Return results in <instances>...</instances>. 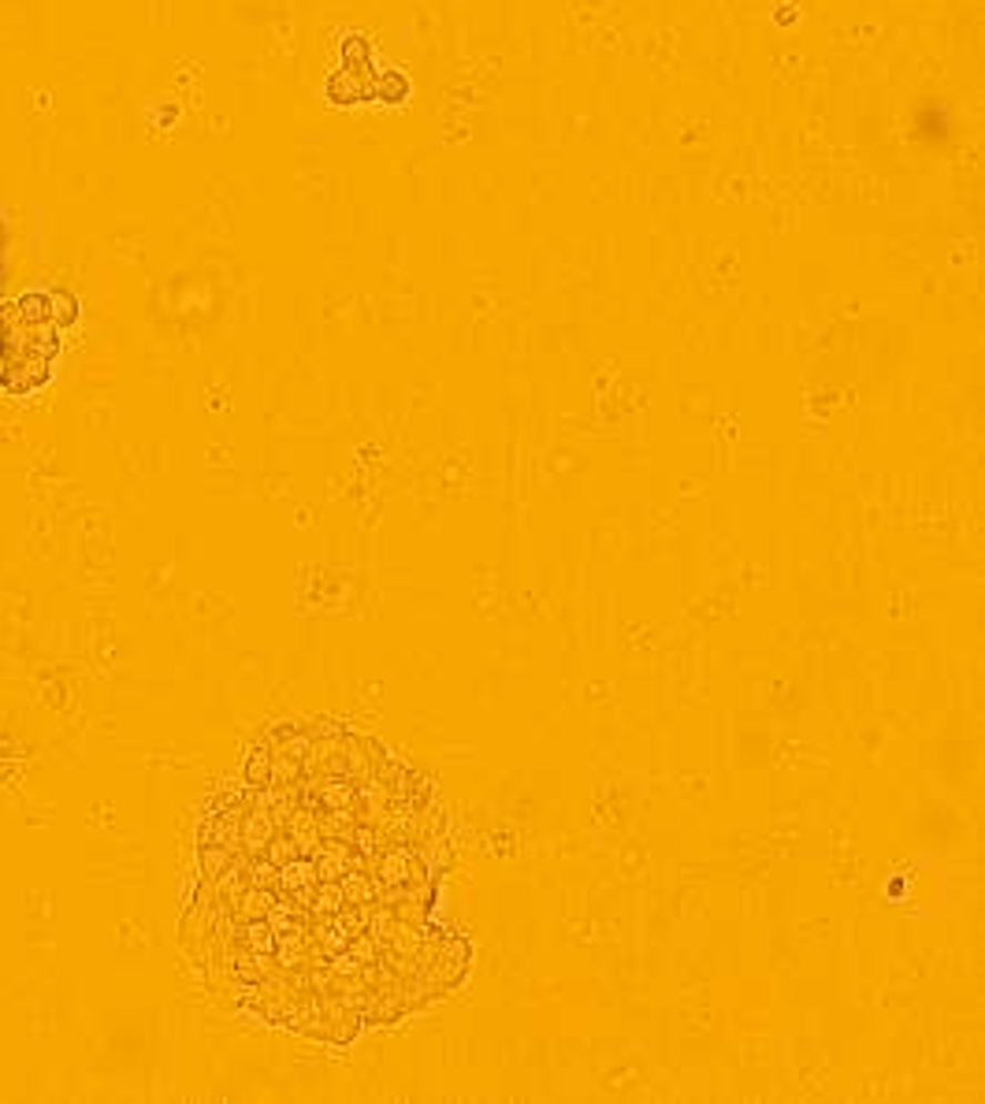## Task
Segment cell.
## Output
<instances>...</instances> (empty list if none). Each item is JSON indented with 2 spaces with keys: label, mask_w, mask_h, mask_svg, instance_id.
Instances as JSON below:
<instances>
[{
  "label": "cell",
  "mask_w": 985,
  "mask_h": 1104,
  "mask_svg": "<svg viewBox=\"0 0 985 1104\" xmlns=\"http://www.w3.org/2000/svg\"><path fill=\"white\" fill-rule=\"evenodd\" d=\"M443 819L431 784L338 721L275 729L205 844L213 960L261 1019L349 1045L465 974L439 919Z\"/></svg>",
  "instance_id": "obj_1"
}]
</instances>
